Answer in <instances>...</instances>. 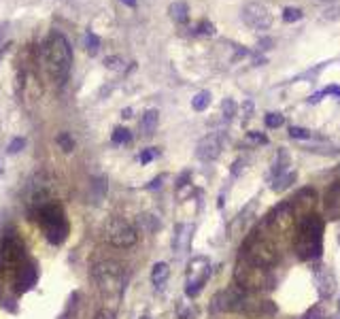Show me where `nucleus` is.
Listing matches in <instances>:
<instances>
[{
    "label": "nucleus",
    "instance_id": "5701e85b",
    "mask_svg": "<svg viewBox=\"0 0 340 319\" xmlns=\"http://www.w3.org/2000/svg\"><path fill=\"white\" fill-rule=\"evenodd\" d=\"M221 109H223V115H226V119H232L236 115V102L232 100V98H226L221 104Z\"/></svg>",
    "mask_w": 340,
    "mask_h": 319
},
{
    "label": "nucleus",
    "instance_id": "aec40b11",
    "mask_svg": "<svg viewBox=\"0 0 340 319\" xmlns=\"http://www.w3.org/2000/svg\"><path fill=\"white\" fill-rule=\"evenodd\" d=\"M298 20H302V11H300L298 7H287L283 11V22L291 24V22H298Z\"/></svg>",
    "mask_w": 340,
    "mask_h": 319
},
{
    "label": "nucleus",
    "instance_id": "473e14b6",
    "mask_svg": "<svg viewBox=\"0 0 340 319\" xmlns=\"http://www.w3.org/2000/svg\"><path fill=\"white\" fill-rule=\"evenodd\" d=\"M5 32H7V24H3V26H0V39L5 37Z\"/></svg>",
    "mask_w": 340,
    "mask_h": 319
},
{
    "label": "nucleus",
    "instance_id": "c85d7f7f",
    "mask_svg": "<svg viewBox=\"0 0 340 319\" xmlns=\"http://www.w3.org/2000/svg\"><path fill=\"white\" fill-rule=\"evenodd\" d=\"M104 64L109 66V68H119V66H121V60H119V58H106Z\"/></svg>",
    "mask_w": 340,
    "mask_h": 319
},
{
    "label": "nucleus",
    "instance_id": "b1692460",
    "mask_svg": "<svg viewBox=\"0 0 340 319\" xmlns=\"http://www.w3.org/2000/svg\"><path fill=\"white\" fill-rule=\"evenodd\" d=\"M24 147H26V138H24V136H17V138H13L11 143H9L7 151H9V153H17V151H22Z\"/></svg>",
    "mask_w": 340,
    "mask_h": 319
},
{
    "label": "nucleus",
    "instance_id": "9d476101",
    "mask_svg": "<svg viewBox=\"0 0 340 319\" xmlns=\"http://www.w3.org/2000/svg\"><path fill=\"white\" fill-rule=\"evenodd\" d=\"M221 153V136L219 134H209L200 138L198 147H196V155H198L202 162H213L217 160Z\"/></svg>",
    "mask_w": 340,
    "mask_h": 319
},
{
    "label": "nucleus",
    "instance_id": "c9c22d12",
    "mask_svg": "<svg viewBox=\"0 0 340 319\" xmlns=\"http://www.w3.org/2000/svg\"><path fill=\"white\" fill-rule=\"evenodd\" d=\"M338 308H340V302H338Z\"/></svg>",
    "mask_w": 340,
    "mask_h": 319
},
{
    "label": "nucleus",
    "instance_id": "9b49d317",
    "mask_svg": "<svg viewBox=\"0 0 340 319\" xmlns=\"http://www.w3.org/2000/svg\"><path fill=\"white\" fill-rule=\"evenodd\" d=\"M325 209H327V215L336 219L340 215V181H336L332 188L327 190L325 194Z\"/></svg>",
    "mask_w": 340,
    "mask_h": 319
},
{
    "label": "nucleus",
    "instance_id": "423d86ee",
    "mask_svg": "<svg viewBox=\"0 0 340 319\" xmlns=\"http://www.w3.org/2000/svg\"><path fill=\"white\" fill-rule=\"evenodd\" d=\"M102 232H104V241L111 243L113 247H117V249H128V247L136 245V241H138L136 230L123 217H111L104 224Z\"/></svg>",
    "mask_w": 340,
    "mask_h": 319
},
{
    "label": "nucleus",
    "instance_id": "7c9ffc66",
    "mask_svg": "<svg viewBox=\"0 0 340 319\" xmlns=\"http://www.w3.org/2000/svg\"><path fill=\"white\" fill-rule=\"evenodd\" d=\"M323 94H334V96H340V87L338 85H329L323 90Z\"/></svg>",
    "mask_w": 340,
    "mask_h": 319
},
{
    "label": "nucleus",
    "instance_id": "c756f323",
    "mask_svg": "<svg viewBox=\"0 0 340 319\" xmlns=\"http://www.w3.org/2000/svg\"><path fill=\"white\" fill-rule=\"evenodd\" d=\"M249 138L255 140V143H268V138L264 134H255V132H249Z\"/></svg>",
    "mask_w": 340,
    "mask_h": 319
},
{
    "label": "nucleus",
    "instance_id": "f257e3e1",
    "mask_svg": "<svg viewBox=\"0 0 340 319\" xmlns=\"http://www.w3.org/2000/svg\"><path fill=\"white\" fill-rule=\"evenodd\" d=\"M43 62L49 77L58 85L66 81V77L70 73V64H73V49H70V43L66 41L64 34L51 32L47 37L43 45Z\"/></svg>",
    "mask_w": 340,
    "mask_h": 319
},
{
    "label": "nucleus",
    "instance_id": "f704fd0d",
    "mask_svg": "<svg viewBox=\"0 0 340 319\" xmlns=\"http://www.w3.org/2000/svg\"><path fill=\"white\" fill-rule=\"evenodd\" d=\"M0 171H3V162H0Z\"/></svg>",
    "mask_w": 340,
    "mask_h": 319
},
{
    "label": "nucleus",
    "instance_id": "4be33fe9",
    "mask_svg": "<svg viewBox=\"0 0 340 319\" xmlns=\"http://www.w3.org/2000/svg\"><path fill=\"white\" fill-rule=\"evenodd\" d=\"M283 115L281 113H268L266 115V126L268 128H279V126H283Z\"/></svg>",
    "mask_w": 340,
    "mask_h": 319
},
{
    "label": "nucleus",
    "instance_id": "f8f14e48",
    "mask_svg": "<svg viewBox=\"0 0 340 319\" xmlns=\"http://www.w3.org/2000/svg\"><path fill=\"white\" fill-rule=\"evenodd\" d=\"M168 13L170 17L177 22V24H185L187 22V17H190V9H187L185 3H181V0H177V3H173L168 7Z\"/></svg>",
    "mask_w": 340,
    "mask_h": 319
},
{
    "label": "nucleus",
    "instance_id": "1a4fd4ad",
    "mask_svg": "<svg viewBox=\"0 0 340 319\" xmlns=\"http://www.w3.org/2000/svg\"><path fill=\"white\" fill-rule=\"evenodd\" d=\"M315 200H317V194H315V190H310V188H304V190H300L296 194V198L291 200V207H293V213H296L298 224L306 215H310L312 207H315Z\"/></svg>",
    "mask_w": 340,
    "mask_h": 319
},
{
    "label": "nucleus",
    "instance_id": "2eb2a0df",
    "mask_svg": "<svg viewBox=\"0 0 340 319\" xmlns=\"http://www.w3.org/2000/svg\"><path fill=\"white\" fill-rule=\"evenodd\" d=\"M293 181H296V173L279 175V177H276V181H274V185H272V190H274V192H283V190H287Z\"/></svg>",
    "mask_w": 340,
    "mask_h": 319
},
{
    "label": "nucleus",
    "instance_id": "e433bc0d",
    "mask_svg": "<svg viewBox=\"0 0 340 319\" xmlns=\"http://www.w3.org/2000/svg\"><path fill=\"white\" fill-rule=\"evenodd\" d=\"M306 319H310V317H306Z\"/></svg>",
    "mask_w": 340,
    "mask_h": 319
},
{
    "label": "nucleus",
    "instance_id": "dca6fc26",
    "mask_svg": "<svg viewBox=\"0 0 340 319\" xmlns=\"http://www.w3.org/2000/svg\"><path fill=\"white\" fill-rule=\"evenodd\" d=\"M209 102H211V92H198L196 94V98H192V106L196 111H204L209 106Z\"/></svg>",
    "mask_w": 340,
    "mask_h": 319
},
{
    "label": "nucleus",
    "instance_id": "a211bd4d",
    "mask_svg": "<svg viewBox=\"0 0 340 319\" xmlns=\"http://www.w3.org/2000/svg\"><path fill=\"white\" fill-rule=\"evenodd\" d=\"M130 132L126 130V128H115L113 130V136H111V140L115 145H123V143H130Z\"/></svg>",
    "mask_w": 340,
    "mask_h": 319
},
{
    "label": "nucleus",
    "instance_id": "ddd939ff",
    "mask_svg": "<svg viewBox=\"0 0 340 319\" xmlns=\"http://www.w3.org/2000/svg\"><path fill=\"white\" fill-rule=\"evenodd\" d=\"M157 119H159V113L155 109H149L140 119V130L145 134H153V130L157 128Z\"/></svg>",
    "mask_w": 340,
    "mask_h": 319
},
{
    "label": "nucleus",
    "instance_id": "f3484780",
    "mask_svg": "<svg viewBox=\"0 0 340 319\" xmlns=\"http://www.w3.org/2000/svg\"><path fill=\"white\" fill-rule=\"evenodd\" d=\"M58 145L62 147V151H73L75 149V138L68 134V132H62V134H58Z\"/></svg>",
    "mask_w": 340,
    "mask_h": 319
},
{
    "label": "nucleus",
    "instance_id": "a878e982",
    "mask_svg": "<svg viewBox=\"0 0 340 319\" xmlns=\"http://www.w3.org/2000/svg\"><path fill=\"white\" fill-rule=\"evenodd\" d=\"M198 32H200V34H209V37H211V34H215V26H213L211 22H202V24L198 26Z\"/></svg>",
    "mask_w": 340,
    "mask_h": 319
},
{
    "label": "nucleus",
    "instance_id": "7ed1b4c3",
    "mask_svg": "<svg viewBox=\"0 0 340 319\" xmlns=\"http://www.w3.org/2000/svg\"><path fill=\"white\" fill-rule=\"evenodd\" d=\"M234 283L238 287H243L247 291H253V294H259V291H268L272 289V274L270 268L266 266H259L251 260L238 255L236 266H234Z\"/></svg>",
    "mask_w": 340,
    "mask_h": 319
},
{
    "label": "nucleus",
    "instance_id": "4468645a",
    "mask_svg": "<svg viewBox=\"0 0 340 319\" xmlns=\"http://www.w3.org/2000/svg\"><path fill=\"white\" fill-rule=\"evenodd\" d=\"M168 274H170L168 264L159 262V264L153 266V270H151V281H153V285H162V283L168 279Z\"/></svg>",
    "mask_w": 340,
    "mask_h": 319
},
{
    "label": "nucleus",
    "instance_id": "20e7f679",
    "mask_svg": "<svg viewBox=\"0 0 340 319\" xmlns=\"http://www.w3.org/2000/svg\"><path fill=\"white\" fill-rule=\"evenodd\" d=\"M240 255L259 264V266L272 268V266L279 262V245H276L274 241H270L268 236H264L259 230H255V232L245 241V245L240 247Z\"/></svg>",
    "mask_w": 340,
    "mask_h": 319
},
{
    "label": "nucleus",
    "instance_id": "412c9836",
    "mask_svg": "<svg viewBox=\"0 0 340 319\" xmlns=\"http://www.w3.org/2000/svg\"><path fill=\"white\" fill-rule=\"evenodd\" d=\"M85 47H87V51L94 56V53L98 51V47H100V39H98L94 32H87V34H85Z\"/></svg>",
    "mask_w": 340,
    "mask_h": 319
},
{
    "label": "nucleus",
    "instance_id": "6e6552de",
    "mask_svg": "<svg viewBox=\"0 0 340 319\" xmlns=\"http://www.w3.org/2000/svg\"><path fill=\"white\" fill-rule=\"evenodd\" d=\"M243 20L253 30H268L272 26V13L262 3H249L243 7Z\"/></svg>",
    "mask_w": 340,
    "mask_h": 319
},
{
    "label": "nucleus",
    "instance_id": "72a5a7b5",
    "mask_svg": "<svg viewBox=\"0 0 340 319\" xmlns=\"http://www.w3.org/2000/svg\"><path fill=\"white\" fill-rule=\"evenodd\" d=\"M7 47H9V45H3V47H0V58H3V53L7 51Z\"/></svg>",
    "mask_w": 340,
    "mask_h": 319
},
{
    "label": "nucleus",
    "instance_id": "6ab92c4d",
    "mask_svg": "<svg viewBox=\"0 0 340 319\" xmlns=\"http://www.w3.org/2000/svg\"><path fill=\"white\" fill-rule=\"evenodd\" d=\"M34 279H37V270H34V266H26L24 272H22V287L28 289L34 283Z\"/></svg>",
    "mask_w": 340,
    "mask_h": 319
},
{
    "label": "nucleus",
    "instance_id": "39448f33",
    "mask_svg": "<svg viewBox=\"0 0 340 319\" xmlns=\"http://www.w3.org/2000/svg\"><path fill=\"white\" fill-rule=\"evenodd\" d=\"M39 221H41L43 232L51 245L64 243V238L68 234V224H66L64 211H62L60 205H53V202L51 205H45L39 211Z\"/></svg>",
    "mask_w": 340,
    "mask_h": 319
},
{
    "label": "nucleus",
    "instance_id": "0eeeda50",
    "mask_svg": "<svg viewBox=\"0 0 340 319\" xmlns=\"http://www.w3.org/2000/svg\"><path fill=\"white\" fill-rule=\"evenodd\" d=\"M94 279L98 281V285L106 291H115V294H119L121 289V268L117 264L113 262H104V264H98L94 268Z\"/></svg>",
    "mask_w": 340,
    "mask_h": 319
},
{
    "label": "nucleus",
    "instance_id": "393cba45",
    "mask_svg": "<svg viewBox=\"0 0 340 319\" xmlns=\"http://www.w3.org/2000/svg\"><path fill=\"white\" fill-rule=\"evenodd\" d=\"M289 134H291V138H302V140L310 138V132L304 130V128H298V126H293V128L289 130Z\"/></svg>",
    "mask_w": 340,
    "mask_h": 319
},
{
    "label": "nucleus",
    "instance_id": "2f4dec72",
    "mask_svg": "<svg viewBox=\"0 0 340 319\" xmlns=\"http://www.w3.org/2000/svg\"><path fill=\"white\" fill-rule=\"evenodd\" d=\"M121 3H123V5H126V7H132V9H134V7H136V0H121Z\"/></svg>",
    "mask_w": 340,
    "mask_h": 319
},
{
    "label": "nucleus",
    "instance_id": "f03ea898",
    "mask_svg": "<svg viewBox=\"0 0 340 319\" xmlns=\"http://www.w3.org/2000/svg\"><path fill=\"white\" fill-rule=\"evenodd\" d=\"M321 241H323V219L310 213L296 228L293 251L300 260H315L321 255Z\"/></svg>",
    "mask_w": 340,
    "mask_h": 319
},
{
    "label": "nucleus",
    "instance_id": "cd10ccee",
    "mask_svg": "<svg viewBox=\"0 0 340 319\" xmlns=\"http://www.w3.org/2000/svg\"><path fill=\"white\" fill-rule=\"evenodd\" d=\"M155 153H157V151H153V149H147V151H142V153H140V162H142V164L151 162V160L155 157Z\"/></svg>",
    "mask_w": 340,
    "mask_h": 319
},
{
    "label": "nucleus",
    "instance_id": "bb28decb",
    "mask_svg": "<svg viewBox=\"0 0 340 319\" xmlns=\"http://www.w3.org/2000/svg\"><path fill=\"white\" fill-rule=\"evenodd\" d=\"M94 319H115V311H111V308H100Z\"/></svg>",
    "mask_w": 340,
    "mask_h": 319
}]
</instances>
